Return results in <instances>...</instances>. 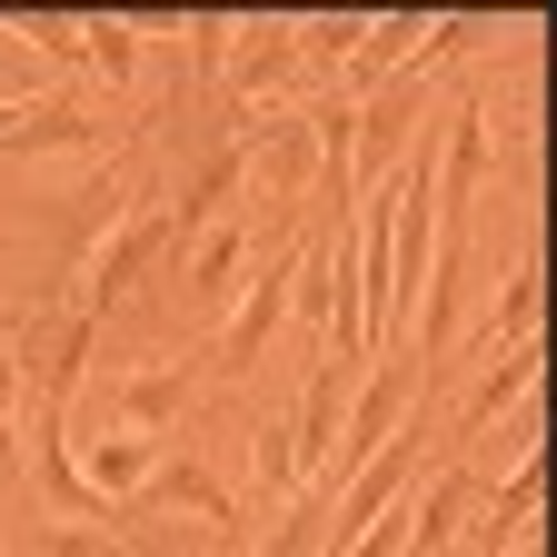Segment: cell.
Masks as SVG:
<instances>
[{
  "instance_id": "6da1fadb",
  "label": "cell",
  "mask_w": 557,
  "mask_h": 557,
  "mask_svg": "<svg viewBox=\"0 0 557 557\" xmlns=\"http://www.w3.org/2000/svg\"><path fill=\"white\" fill-rule=\"evenodd\" d=\"M160 249H170V199H129L120 220H110V239H100L81 269H70V289H81L70 309H81V319H110V309L139 289V278L160 269Z\"/></svg>"
},
{
  "instance_id": "7a4b0ae2",
  "label": "cell",
  "mask_w": 557,
  "mask_h": 557,
  "mask_svg": "<svg viewBox=\"0 0 557 557\" xmlns=\"http://www.w3.org/2000/svg\"><path fill=\"white\" fill-rule=\"evenodd\" d=\"M90 348H100V319H81V309H30V319H11L21 408H70V398H81Z\"/></svg>"
},
{
  "instance_id": "3957f363",
  "label": "cell",
  "mask_w": 557,
  "mask_h": 557,
  "mask_svg": "<svg viewBox=\"0 0 557 557\" xmlns=\"http://www.w3.org/2000/svg\"><path fill=\"white\" fill-rule=\"evenodd\" d=\"M429 398V379H418V348L398 338V348H379V359L359 369V398H348V418H338V458L348 468H369L398 429H408V408Z\"/></svg>"
},
{
  "instance_id": "277c9868",
  "label": "cell",
  "mask_w": 557,
  "mask_h": 557,
  "mask_svg": "<svg viewBox=\"0 0 557 557\" xmlns=\"http://www.w3.org/2000/svg\"><path fill=\"white\" fill-rule=\"evenodd\" d=\"M289 81H299V11L239 21V30H230V60H220V90H230L239 110H269Z\"/></svg>"
},
{
  "instance_id": "5b68a950",
  "label": "cell",
  "mask_w": 557,
  "mask_h": 557,
  "mask_svg": "<svg viewBox=\"0 0 557 557\" xmlns=\"http://www.w3.org/2000/svg\"><path fill=\"white\" fill-rule=\"evenodd\" d=\"M498 170V139H487V100H458L448 110V129H438V220H448V239H458V220H468V199H478V180Z\"/></svg>"
},
{
  "instance_id": "8992f818",
  "label": "cell",
  "mask_w": 557,
  "mask_h": 557,
  "mask_svg": "<svg viewBox=\"0 0 557 557\" xmlns=\"http://www.w3.org/2000/svg\"><path fill=\"white\" fill-rule=\"evenodd\" d=\"M120 518H209V528H239V498H230L199 458H160L150 487H139L129 508H110V528H120Z\"/></svg>"
},
{
  "instance_id": "52a82bcc",
  "label": "cell",
  "mask_w": 557,
  "mask_h": 557,
  "mask_svg": "<svg viewBox=\"0 0 557 557\" xmlns=\"http://www.w3.org/2000/svg\"><path fill=\"white\" fill-rule=\"evenodd\" d=\"M468 498H478V468H429L408 487V557H448L458 528H468Z\"/></svg>"
},
{
  "instance_id": "ba28073f",
  "label": "cell",
  "mask_w": 557,
  "mask_h": 557,
  "mask_svg": "<svg viewBox=\"0 0 557 557\" xmlns=\"http://www.w3.org/2000/svg\"><path fill=\"white\" fill-rule=\"evenodd\" d=\"M81 458V487L100 508H129L139 487H150V468H160V438H139V429H100L90 448H70Z\"/></svg>"
},
{
  "instance_id": "9c48e42d",
  "label": "cell",
  "mask_w": 557,
  "mask_h": 557,
  "mask_svg": "<svg viewBox=\"0 0 557 557\" xmlns=\"http://www.w3.org/2000/svg\"><path fill=\"white\" fill-rule=\"evenodd\" d=\"M180 259H189V299H199V319H230L239 278H249V230H239V220H209Z\"/></svg>"
},
{
  "instance_id": "30bf717a",
  "label": "cell",
  "mask_w": 557,
  "mask_h": 557,
  "mask_svg": "<svg viewBox=\"0 0 557 557\" xmlns=\"http://www.w3.org/2000/svg\"><path fill=\"white\" fill-rule=\"evenodd\" d=\"M60 150H90V160H100V150H110V129H100L81 100H30L21 129L0 139V160H60Z\"/></svg>"
},
{
  "instance_id": "8fae6325",
  "label": "cell",
  "mask_w": 557,
  "mask_h": 557,
  "mask_svg": "<svg viewBox=\"0 0 557 557\" xmlns=\"http://www.w3.org/2000/svg\"><path fill=\"white\" fill-rule=\"evenodd\" d=\"M537 379H547V348L537 338H518V348H498V359H487V379L458 398V438H478L487 418H508L518 398H537Z\"/></svg>"
},
{
  "instance_id": "7c38bea8",
  "label": "cell",
  "mask_w": 557,
  "mask_h": 557,
  "mask_svg": "<svg viewBox=\"0 0 557 557\" xmlns=\"http://www.w3.org/2000/svg\"><path fill=\"white\" fill-rule=\"evenodd\" d=\"M180 408H189V369L160 359V369H129V379L110 388V418H100V429H139V438H160Z\"/></svg>"
},
{
  "instance_id": "4fadbf2b",
  "label": "cell",
  "mask_w": 557,
  "mask_h": 557,
  "mask_svg": "<svg viewBox=\"0 0 557 557\" xmlns=\"http://www.w3.org/2000/svg\"><path fill=\"white\" fill-rule=\"evenodd\" d=\"M338 418H348V369L329 359V369H309V388H299V418H289V448H299V478H309L319 458H338Z\"/></svg>"
},
{
  "instance_id": "5bb4252c",
  "label": "cell",
  "mask_w": 557,
  "mask_h": 557,
  "mask_svg": "<svg viewBox=\"0 0 557 557\" xmlns=\"http://www.w3.org/2000/svg\"><path fill=\"white\" fill-rule=\"evenodd\" d=\"M139 50H150V30H139V21H81V60L100 70L110 90L139 81Z\"/></svg>"
},
{
  "instance_id": "9a60e30c",
  "label": "cell",
  "mask_w": 557,
  "mask_h": 557,
  "mask_svg": "<svg viewBox=\"0 0 557 557\" xmlns=\"http://www.w3.org/2000/svg\"><path fill=\"white\" fill-rule=\"evenodd\" d=\"M319 528H329V498H319V487H299V498L278 508V528H259L249 557H319Z\"/></svg>"
},
{
  "instance_id": "2e32d148",
  "label": "cell",
  "mask_w": 557,
  "mask_h": 557,
  "mask_svg": "<svg viewBox=\"0 0 557 557\" xmlns=\"http://www.w3.org/2000/svg\"><path fill=\"white\" fill-rule=\"evenodd\" d=\"M249 478H259V498H278V508H289L299 498V448H289V418H269V429H259V448H249Z\"/></svg>"
},
{
  "instance_id": "e0dca14e",
  "label": "cell",
  "mask_w": 557,
  "mask_h": 557,
  "mask_svg": "<svg viewBox=\"0 0 557 557\" xmlns=\"http://www.w3.org/2000/svg\"><path fill=\"white\" fill-rule=\"evenodd\" d=\"M537 289H547V269H537V249L508 269V289H498V348H518V338H537Z\"/></svg>"
},
{
  "instance_id": "ac0fdd59",
  "label": "cell",
  "mask_w": 557,
  "mask_h": 557,
  "mask_svg": "<svg viewBox=\"0 0 557 557\" xmlns=\"http://www.w3.org/2000/svg\"><path fill=\"white\" fill-rule=\"evenodd\" d=\"M21 359H11V319H0V468H21Z\"/></svg>"
},
{
  "instance_id": "d6986e66",
  "label": "cell",
  "mask_w": 557,
  "mask_h": 557,
  "mask_svg": "<svg viewBox=\"0 0 557 557\" xmlns=\"http://www.w3.org/2000/svg\"><path fill=\"white\" fill-rule=\"evenodd\" d=\"M230 11H199V21H180V40H189V70H199V81H220V60H230Z\"/></svg>"
},
{
  "instance_id": "ffe728a7",
  "label": "cell",
  "mask_w": 557,
  "mask_h": 557,
  "mask_svg": "<svg viewBox=\"0 0 557 557\" xmlns=\"http://www.w3.org/2000/svg\"><path fill=\"white\" fill-rule=\"evenodd\" d=\"M359 11H329V21H299V60H348V50H359Z\"/></svg>"
},
{
  "instance_id": "44dd1931",
  "label": "cell",
  "mask_w": 557,
  "mask_h": 557,
  "mask_svg": "<svg viewBox=\"0 0 557 557\" xmlns=\"http://www.w3.org/2000/svg\"><path fill=\"white\" fill-rule=\"evenodd\" d=\"M0 30H11V40H30L40 60H81V21H40V11H30V21H0Z\"/></svg>"
},
{
  "instance_id": "7402d4cb",
  "label": "cell",
  "mask_w": 557,
  "mask_h": 557,
  "mask_svg": "<svg viewBox=\"0 0 557 557\" xmlns=\"http://www.w3.org/2000/svg\"><path fill=\"white\" fill-rule=\"evenodd\" d=\"M40 557H110V537H90V528H40Z\"/></svg>"
},
{
  "instance_id": "603a6c76",
  "label": "cell",
  "mask_w": 557,
  "mask_h": 557,
  "mask_svg": "<svg viewBox=\"0 0 557 557\" xmlns=\"http://www.w3.org/2000/svg\"><path fill=\"white\" fill-rule=\"evenodd\" d=\"M21 110H30V90H0V139L21 129Z\"/></svg>"
},
{
  "instance_id": "cb8c5ba5",
  "label": "cell",
  "mask_w": 557,
  "mask_h": 557,
  "mask_svg": "<svg viewBox=\"0 0 557 557\" xmlns=\"http://www.w3.org/2000/svg\"><path fill=\"white\" fill-rule=\"evenodd\" d=\"M209 557H239V528H230V537H220V547H209Z\"/></svg>"
}]
</instances>
